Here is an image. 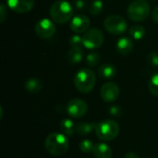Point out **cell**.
<instances>
[{"label": "cell", "instance_id": "1", "mask_svg": "<svg viewBox=\"0 0 158 158\" xmlns=\"http://www.w3.org/2000/svg\"><path fill=\"white\" fill-rule=\"evenodd\" d=\"M44 147L50 155L61 156L69 150V140L62 132H53L46 137Z\"/></svg>", "mask_w": 158, "mask_h": 158}, {"label": "cell", "instance_id": "2", "mask_svg": "<svg viewBox=\"0 0 158 158\" xmlns=\"http://www.w3.org/2000/svg\"><path fill=\"white\" fill-rule=\"evenodd\" d=\"M74 85L76 89L82 94L91 93L96 83L94 72L90 69H81L74 76Z\"/></svg>", "mask_w": 158, "mask_h": 158}, {"label": "cell", "instance_id": "3", "mask_svg": "<svg viewBox=\"0 0 158 158\" xmlns=\"http://www.w3.org/2000/svg\"><path fill=\"white\" fill-rule=\"evenodd\" d=\"M49 12L55 22L64 24L72 19L73 7L67 0H57L51 6Z\"/></svg>", "mask_w": 158, "mask_h": 158}, {"label": "cell", "instance_id": "4", "mask_svg": "<svg viewBox=\"0 0 158 158\" xmlns=\"http://www.w3.org/2000/svg\"><path fill=\"white\" fill-rule=\"evenodd\" d=\"M94 131L99 140L104 142H110L118 137L119 133V125L115 120H102L95 124Z\"/></svg>", "mask_w": 158, "mask_h": 158}, {"label": "cell", "instance_id": "5", "mask_svg": "<svg viewBox=\"0 0 158 158\" xmlns=\"http://www.w3.org/2000/svg\"><path fill=\"white\" fill-rule=\"evenodd\" d=\"M150 13V5L146 0H135L127 9L130 19L133 21H143L146 19Z\"/></svg>", "mask_w": 158, "mask_h": 158}, {"label": "cell", "instance_id": "6", "mask_svg": "<svg viewBox=\"0 0 158 158\" xmlns=\"http://www.w3.org/2000/svg\"><path fill=\"white\" fill-rule=\"evenodd\" d=\"M104 27L109 33L118 35L126 31L128 24L123 17L119 15H111L105 19Z\"/></svg>", "mask_w": 158, "mask_h": 158}, {"label": "cell", "instance_id": "7", "mask_svg": "<svg viewBox=\"0 0 158 158\" xmlns=\"http://www.w3.org/2000/svg\"><path fill=\"white\" fill-rule=\"evenodd\" d=\"M82 38V45L88 49H96L99 48L104 43V34L97 29H90L84 32Z\"/></svg>", "mask_w": 158, "mask_h": 158}, {"label": "cell", "instance_id": "8", "mask_svg": "<svg viewBox=\"0 0 158 158\" xmlns=\"http://www.w3.org/2000/svg\"><path fill=\"white\" fill-rule=\"evenodd\" d=\"M66 110L70 118H81V117H83L86 114V112L88 110V106L85 101H83L80 98H75V99H71L68 102Z\"/></svg>", "mask_w": 158, "mask_h": 158}, {"label": "cell", "instance_id": "9", "mask_svg": "<svg viewBox=\"0 0 158 158\" xmlns=\"http://www.w3.org/2000/svg\"><path fill=\"white\" fill-rule=\"evenodd\" d=\"M35 32L41 39H49L56 32V26L49 19H43L35 25Z\"/></svg>", "mask_w": 158, "mask_h": 158}, {"label": "cell", "instance_id": "10", "mask_svg": "<svg viewBox=\"0 0 158 158\" xmlns=\"http://www.w3.org/2000/svg\"><path fill=\"white\" fill-rule=\"evenodd\" d=\"M119 94H120L119 87L115 82L108 81V82H106L101 87V91H100L101 98L106 103L115 102L116 100L118 99Z\"/></svg>", "mask_w": 158, "mask_h": 158}, {"label": "cell", "instance_id": "11", "mask_svg": "<svg viewBox=\"0 0 158 158\" xmlns=\"http://www.w3.org/2000/svg\"><path fill=\"white\" fill-rule=\"evenodd\" d=\"M69 26L70 29L78 34L86 32L90 27V19L85 15L78 14L71 19Z\"/></svg>", "mask_w": 158, "mask_h": 158}, {"label": "cell", "instance_id": "12", "mask_svg": "<svg viewBox=\"0 0 158 158\" xmlns=\"http://www.w3.org/2000/svg\"><path fill=\"white\" fill-rule=\"evenodd\" d=\"M6 4L10 9L17 13H27L32 9L34 0H6Z\"/></svg>", "mask_w": 158, "mask_h": 158}, {"label": "cell", "instance_id": "13", "mask_svg": "<svg viewBox=\"0 0 158 158\" xmlns=\"http://www.w3.org/2000/svg\"><path fill=\"white\" fill-rule=\"evenodd\" d=\"M133 42L130 37L123 36L119 38L117 42V50L120 55L128 56L133 50Z\"/></svg>", "mask_w": 158, "mask_h": 158}, {"label": "cell", "instance_id": "14", "mask_svg": "<svg viewBox=\"0 0 158 158\" xmlns=\"http://www.w3.org/2000/svg\"><path fill=\"white\" fill-rule=\"evenodd\" d=\"M93 154L95 158H111L113 155L111 147L105 143H99L94 144Z\"/></svg>", "mask_w": 158, "mask_h": 158}, {"label": "cell", "instance_id": "15", "mask_svg": "<svg viewBox=\"0 0 158 158\" xmlns=\"http://www.w3.org/2000/svg\"><path fill=\"white\" fill-rule=\"evenodd\" d=\"M98 74L105 80H111L117 75V68L113 64H104L98 68Z\"/></svg>", "mask_w": 158, "mask_h": 158}, {"label": "cell", "instance_id": "16", "mask_svg": "<svg viewBox=\"0 0 158 158\" xmlns=\"http://www.w3.org/2000/svg\"><path fill=\"white\" fill-rule=\"evenodd\" d=\"M83 58V51L81 47H71L67 54V59L70 64H79Z\"/></svg>", "mask_w": 158, "mask_h": 158}, {"label": "cell", "instance_id": "17", "mask_svg": "<svg viewBox=\"0 0 158 158\" xmlns=\"http://www.w3.org/2000/svg\"><path fill=\"white\" fill-rule=\"evenodd\" d=\"M25 90L31 94H38L43 89V82L37 78H31L24 84Z\"/></svg>", "mask_w": 158, "mask_h": 158}, {"label": "cell", "instance_id": "18", "mask_svg": "<svg viewBox=\"0 0 158 158\" xmlns=\"http://www.w3.org/2000/svg\"><path fill=\"white\" fill-rule=\"evenodd\" d=\"M60 130L66 136H72L76 132V125L70 118H64L60 122Z\"/></svg>", "mask_w": 158, "mask_h": 158}, {"label": "cell", "instance_id": "19", "mask_svg": "<svg viewBox=\"0 0 158 158\" xmlns=\"http://www.w3.org/2000/svg\"><path fill=\"white\" fill-rule=\"evenodd\" d=\"M95 128V124L94 123H92V122H80L76 125V132L79 134V135H81V136H85L89 133L92 132L93 130H94Z\"/></svg>", "mask_w": 158, "mask_h": 158}, {"label": "cell", "instance_id": "20", "mask_svg": "<svg viewBox=\"0 0 158 158\" xmlns=\"http://www.w3.org/2000/svg\"><path fill=\"white\" fill-rule=\"evenodd\" d=\"M104 9V3L102 0H93L89 5V12L93 16H98Z\"/></svg>", "mask_w": 158, "mask_h": 158}, {"label": "cell", "instance_id": "21", "mask_svg": "<svg viewBox=\"0 0 158 158\" xmlns=\"http://www.w3.org/2000/svg\"><path fill=\"white\" fill-rule=\"evenodd\" d=\"M146 34L145 29L142 25H134L130 30V35L135 39V40H141L143 39Z\"/></svg>", "mask_w": 158, "mask_h": 158}, {"label": "cell", "instance_id": "22", "mask_svg": "<svg viewBox=\"0 0 158 158\" xmlns=\"http://www.w3.org/2000/svg\"><path fill=\"white\" fill-rule=\"evenodd\" d=\"M100 60H101V56L97 52L89 53L86 56V63L89 67H92V68L97 66Z\"/></svg>", "mask_w": 158, "mask_h": 158}, {"label": "cell", "instance_id": "23", "mask_svg": "<svg viewBox=\"0 0 158 158\" xmlns=\"http://www.w3.org/2000/svg\"><path fill=\"white\" fill-rule=\"evenodd\" d=\"M148 88L153 95L158 97V72L155 73L151 77L149 83H148Z\"/></svg>", "mask_w": 158, "mask_h": 158}, {"label": "cell", "instance_id": "24", "mask_svg": "<svg viewBox=\"0 0 158 158\" xmlns=\"http://www.w3.org/2000/svg\"><path fill=\"white\" fill-rule=\"evenodd\" d=\"M79 148L82 153L89 154V153H93L94 148V144L91 140H83L80 143Z\"/></svg>", "mask_w": 158, "mask_h": 158}, {"label": "cell", "instance_id": "25", "mask_svg": "<svg viewBox=\"0 0 158 158\" xmlns=\"http://www.w3.org/2000/svg\"><path fill=\"white\" fill-rule=\"evenodd\" d=\"M69 44L71 47H81L82 38L79 35H72L69 38Z\"/></svg>", "mask_w": 158, "mask_h": 158}, {"label": "cell", "instance_id": "26", "mask_svg": "<svg viewBox=\"0 0 158 158\" xmlns=\"http://www.w3.org/2000/svg\"><path fill=\"white\" fill-rule=\"evenodd\" d=\"M147 60H148V63L154 67V68H158V53L157 52H151L149 55H148V57H147Z\"/></svg>", "mask_w": 158, "mask_h": 158}, {"label": "cell", "instance_id": "27", "mask_svg": "<svg viewBox=\"0 0 158 158\" xmlns=\"http://www.w3.org/2000/svg\"><path fill=\"white\" fill-rule=\"evenodd\" d=\"M109 114L112 116V117H120L122 115V109L120 106H112L110 108H109Z\"/></svg>", "mask_w": 158, "mask_h": 158}, {"label": "cell", "instance_id": "28", "mask_svg": "<svg viewBox=\"0 0 158 158\" xmlns=\"http://www.w3.org/2000/svg\"><path fill=\"white\" fill-rule=\"evenodd\" d=\"M7 16V9L6 6H5V4H1L0 5V22L3 23Z\"/></svg>", "mask_w": 158, "mask_h": 158}, {"label": "cell", "instance_id": "29", "mask_svg": "<svg viewBox=\"0 0 158 158\" xmlns=\"http://www.w3.org/2000/svg\"><path fill=\"white\" fill-rule=\"evenodd\" d=\"M74 6L79 10H83L86 7V2L85 0H76L74 2Z\"/></svg>", "mask_w": 158, "mask_h": 158}, {"label": "cell", "instance_id": "30", "mask_svg": "<svg viewBox=\"0 0 158 158\" xmlns=\"http://www.w3.org/2000/svg\"><path fill=\"white\" fill-rule=\"evenodd\" d=\"M152 19L154 20L155 23H157L158 24V6L153 10V13H152Z\"/></svg>", "mask_w": 158, "mask_h": 158}, {"label": "cell", "instance_id": "31", "mask_svg": "<svg viewBox=\"0 0 158 158\" xmlns=\"http://www.w3.org/2000/svg\"><path fill=\"white\" fill-rule=\"evenodd\" d=\"M124 158H140V156L137 154L133 153V152H130V153L125 155V157Z\"/></svg>", "mask_w": 158, "mask_h": 158}, {"label": "cell", "instance_id": "32", "mask_svg": "<svg viewBox=\"0 0 158 158\" xmlns=\"http://www.w3.org/2000/svg\"><path fill=\"white\" fill-rule=\"evenodd\" d=\"M154 1H155V0H154Z\"/></svg>", "mask_w": 158, "mask_h": 158}]
</instances>
